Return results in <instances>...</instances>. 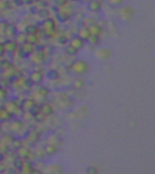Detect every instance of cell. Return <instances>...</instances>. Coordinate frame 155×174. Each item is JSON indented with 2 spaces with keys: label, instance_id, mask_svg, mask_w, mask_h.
I'll return each instance as SVG.
<instances>
[{
  "label": "cell",
  "instance_id": "6da1fadb",
  "mask_svg": "<svg viewBox=\"0 0 155 174\" xmlns=\"http://www.w3.org/2000/svg\"><path fill=\"white\" fill-rule=\"evenodd\" d=\"M88 69H89L88 63L85 61H83V60H78L73 65L74 72H76V74H79V75L85 74L88 71Z\"/></svg>",
  "mask_w": 155,
  "mask_h": 174
},
{
  "label": "cell",
  "instance_id": "7a4b0ae2",
  "mask_svg": "<svg viewBox=\"0 0 155 174\" xmlns=\"http://www.w3.org/2000/svg\"><path fill=\"white\" fill-rule=\"evenodd\" d=\"M44 30L47 35H53L55 31V24L53 19H46L43 24Z\"/></svg>",
  "mask_w": 155,
  "mask_h": 174
},
{
  "label": "cell",
  "instance_id": "3957f363",
  "mask_svg": "<svg viewBox=\"0 0 155 174\" xmlns=\"http://www.w3.org/2000/svg\"><path fill=\"white\" fill-rule=\"evenodd\" d=\"M31 60L35 63V64H42L45 61V54L42 51H36V52H33L31 54Z\"/></svg>",
  "mask_w": 155,
  "mask_h": 174
},
{
  "label": "cell",
  "instance_id": "277c9868",
  "mask_svg": "<svg viewBox=\"0 0 155 174\" xmlns=\"http://www.w3.org/2000/svg\"><path fill=\"white\" fill-rule=\"evenodd\" d=\"M70 46H72L73 47H75L76 50H80L81 48L83 47V46H84V41H83L82 38H80L79 36H77V37H74V38L71 40Z\"/></svg>",
  "mask_w": 155,
  "mask_h": 174
},
{
  "label": "cell",
  "instance_id": "5b68a950",
  "mask_svg": "<svg viewBox=\"0 0 155 174\" xmlns=\"http://www.w3.org/2000/svg\"><path fill=\"white\" fill-rule=\"evenodd\" d=\"M133 14H134V11H133L132 8H131V7L124 8V9L123 10V13H122L124 20V21H127V22L131 21V18H132V17H133Z\"/></svg>",
  "mask_w": 155,
  "mask_h": 174
},
{
  "label": "cell",
  "instance_id": "8992f818",
  "mask_svg": "<svg viewBox=\"0 0 155 174\" xmlns=\"http://www.w3.org/2000/svg\"><path fill=\"white\" fill-rule=\"evenodd\" d=\"M88 7L93 12H98L101 9L102 5H101V2L99 0H92V1H90Z\"/></svg>",
  "mask_w": 155,
  "mask_h": 174
},
{
  "label": "cell",
  "instance_id": "52a82bcc",
  "mask_svg": "<svg viewBox=\"0 0 155 174\" xmlns=\"http://www.w3.org/2000/svg\"><path fill=\"white\" fill-rule=\"evenodd\" d=\"M89 31H90V34L92 35H95V36H100V35L102 34L103 32V29L96 24H94V25H90L89 27Z\"/></svg>",
  "mask_w": 155,
  "mask_h": 174
},
{
  "label": "cell",
  "instance_id": "ba28073f",
  "mask_svg": "<svg viewBox=\"0 0 155 174\" xmlns=\"http://www.w3.org/2000/svg\"><path fill=\"white\" fill-rule=\"evenodd\" d=\"M96 55L100 58V59H103V60H106L110 57L111 55V52L110 50L107 49V48H102V49L98 50V52L96 53Z\"/></svg>",
  "mask_w": 155,
  "mask_h": 174
},
{
  "label": "cell",
  "instance_id": "9c48e42d",
  "mask_svg": "<svg viewBox=\"0 0 155 174\" xmlns=\"http://www.w3.org/2000/svg\"><path fill=\"white\" fill-rule=\"evenodd\" d=\"M90 35H91V34H90L88 27H83L79 32V37L82 38L83 41H87V39L90 37Z\"/></svg>",
  "mask_w": 155,
  "mask_h": 174
},
{
  "label": "cell",
  "instance_id": "30bf717a",
  "mask_svg": "<svg viewBox=\"0 0 155 174\" xmlns=\"http://www.w3.org/2000/svg\"><path fill=\"white\" fill-rule=\"evenodd\" d=\"M30 81L34 83H40L44 79V75L41 72H34L30 76Z\"/></svg>",
  "mask_w": 155,
  "mask_h": 174
},
{
  "label": "cell",
  "instance_id": "8fae6325",
  "mask_svg": "<svg viewBox=\"0 0 155 174\" xmlns=\"http://www.w3.org/2000/svg\"><path fill=\"white\" fill-rule=\"evenodd\" d=\"M3 46H4V50H5V51H7V52H14V51H16L17 46V44H16L15 42L10 41V42L6 43Z\"/></svg>",
  "mask_w": 155,
  "mask_h": 174
},
{
  "label": "cell",
  "instance_id": "7c38bea8",
  "mask_svg": "<svg viewBox=\"0 0 155 174\" xmlns=\"http://www.w3.org/2000/svg\"><path fill=\"white\" fill-rule=\"evenodd\" d=\"M34 52V48H33V45L26 42L25 44H23V53L26 54H31Z\"/></svg>",
  "mask_w": 155,
  "mask_h": 174
},
{
  "label": "cell",
  "instance_id": "4fadbf2b",
  "mask_svg": "<svg viewBox=\"0 0 155 174\" xmlns=\"http://www.w3.org/2000/svg\"><path fill=\"white\" fill-rule=\"evenodd\" d=\"M54 110H53V107H52L51 104H45L43 107H42V113L45 114V115H50L53 113Z\"/></svg>",
  "mask_w": 155,
  "mask_h": 174
},
{
  "label": "cell",
  "instance_id": "5bb4252c",
  "mask_svg": "<svg viewBox=\"0 0 155 174\" xmlns=\"http://www.w3.org/2000/svg\"><path fill=\"white\" fill-rule=\"evenodd\" d=\"M26 41L32 45H35L38 41V37L35 35H28V36H26Z\"/></svg>",
  "mask_w": 155,
  "mask_h": 174
},
{
  "label": "cell",
  "instance_id": "9a60e30c",
  "mask_svg": "<svg viewBox=\"0 0 155 174\" xmlns=\"http://www.w3.org/2000/svg\"><path fill=\"white\" fill-rule=\"evenodd\" d=\"M57 150V148L54 144H51V145H48L46 148V153H49V154H53V153H55V151Z\"/></svg>",
  "mask_w": 155,
  "mask_h": 174
},
{
  "label": "cell",
  "instance_id": "2e32d148",
  "mask_svg": "<svg viewBox=\"0 0 155 174\" xmlns=\"http://www.w3.org/2000/svg\"><path fill=\"white\" fill-rule=\"evenodd\" d=\"M83 85H84V83H83V81L82 79H77V80L74 83V86H75V88H76V89L83 88Z\"/></svg>",
  "mask_w": 155,
  "mask_h": 174
},
{
  "label": "cell",
  "instance_id": "e0dca14e",
  "mask_svg": "<svg viewBox=\"0 0 155 174\" xmlns=\"http://www.w3.org/2000/svg\"><path fill=\"white\" fill-rule=\"evenodd\" d=\"M87 41L88 42H90L91 44H93V45H96L97 43H98V41H99V36H95V35H90V37L87 39Z\"/></svg>",
  "mask_w": 155,
  "mask_h": 174
},
{
  "label": "cell",
  "instance_id": "ac0fdd59",
  "mask_svg": "<svg viewBox=\"0 0 155 174\" xmlns=\"http://www.w3.org/2000/svg\"><path fill=\"white\" fill-rule=\"evenodd\" d=\"M77 52L78 50L76 49L75 47H73L72 46H69L66 48V53H67L69 55H75Z\"/></svg>",
  "mask_w": 155,
  "mask_h": 174
},
{
  "label": "cell",
  "instance_id": "d6986e66",
  "mask_svg": "<svg viewBox=\"0 0 155 174\" xmlns=\"http://www.w3.org/2000/svg\"><path fill=\"white\" fill-rule=\"evenodd\" d=\"M56 3L60 6H64L67 4V0H56Z\"/></svg>",
  "mask_w": 155,
  "mask_h": 174
},
{
  "label": "cell",
  "instance_id": "ffe728a7",
  "mask_svg": "<svg viewBox=\"0 0 155 174\" xmlns=\"http://www.w3.org/2000/svg\"><path fill=\"white\" fill-rule=\"evenodd\" d=\"M6 95V90L3 89V88H0V100L4 99Z\"/></svg>",
  "mask_w": 155,
  "mask_h": 174
},
{
  "label": "cell",
  "instance_id": "44dd1931",
  "mask_svg": "<svg viewBox=\"0 0 155 174\" xmlns=\"http://www.w3.org/2000/svg\"><path fill=\"white\" fill-rule=\"evenodd\" d=\"M123 2H124V0H110V3L113 4V5H115V6L120 5V4H122Z\"/></svg>",
  "mask_w": 155,
  "mask_h": 174
},
{
  "label": "cell",
  "instance_id": "7402d4cb",
  "mask_svg": "<svg viewBox=\"0 0 155 174\" xmlns=\"http://www.w3.org/2000/svg\"><path fill=\"white\" fill-rule=\"evenodd\" d=\"M89 174H96L97 173V172H96V169H94V168H91V169H89Z\"/></svg>",
  "mask_w": 155,
  "mask_h": 174
},
{
  "label": "cell",
  "instance_id": "603a6c76",
  "mask_svg": "<svg viewBox=\"0 0 155 174\" xmlns=\"http://www.w3.org/2000/svg\"><path fill=\"white\" fill-rule=\"evenodd\" d=\"M3 52H4V46H3V45H0V54H1Z\"/></svg>",
  "mask_w": 155,
  "mask_h": 174
},
{
  "label": "cell",
  "instance_id": "cb8c5ba5",
  "mask_svg": "<svg viewBox=\"0 0 155 174\" xmlns=\"http://www.w3.org/2000/svg\"><path fill=\"white\" fill-rule=\"evenodd\" d=\"M31 174H41V172H39L38 171H32Z\"/></svg>",
  "mask_w": 155,
  "mask_h": 174
},
{
  "label": "cell",
  "instance_id": "d4e9b609",
  "mask_svg": "<svg viewBox=\"0 0 155 174\" xmlns=\"http://www.w3.org/2000/svg\"><path fill=\"white\" fill-rule=\"evenodd\" d=\"M82 1H84V2H85V1H90V0H82Z\"/></svg>",
  "mask_w": 155,
  "mask_h": 174
},
{
  "label": "cell",
  "instance_id": "484cf974",
  "mask_svg": "<svg viewBox=\"0 0 155 174\" xmlns=\"http://www.w3.org/2000/svg\"><path fill=\"white\" fill-rule=\"evenodd\" d=\"M73 1H76V0H73Z\"/></svg>",
  "mask_w": 155,
  "mask_h": 174
},
{
  "label": "cell",
  "instance_id": "4316f807",
  "mask_svg": "<svg viewBox=\"0 0 155 174\" xmlns=\"http://www.w3.org/2000/svg\"><path fill=\"white\" fill-rule=\"evenodd\" d=\"M99 1H100V0H99Z\"/></svg>",
  "mask_w": 155,
  "mask_h": 174
}]
</instances>
